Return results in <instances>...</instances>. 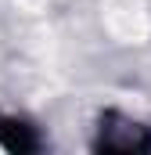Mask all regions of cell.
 Wrapping results in <instances>:
<instances>
[{
	"mask_svg": "<svg viewBox=\"0 0 151 155\" xmlns=\"http://www.w3.org/2000/svg\"><path fill=\"white\" fill-rule=\"evenodd\" d=\"M97 148L101 152H119V155H137L151 152V130L122 112H104L97 123Z\"/></svg>",
	"mask_w": 151,
	"mask_h": 155,
	"instance_id": "obj_1",
	"label": "cell"
},
{
	"mask_svg": "<svg viewBox=\"0 0 151 155\" xmlns=\"http://www.w3.org/2000/svg\"><path fill=\"white\" fill-rule=\"evenodd\" d=\"M0 148H7V152H33L36 148V134L25 126V123H18V119H0Z\"/></svg>",
	"mask_w": 151,
	"mask_h": 155,
	"instance_id": "obj_2",
	"label": "cell"
}]
</instances>
